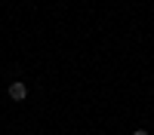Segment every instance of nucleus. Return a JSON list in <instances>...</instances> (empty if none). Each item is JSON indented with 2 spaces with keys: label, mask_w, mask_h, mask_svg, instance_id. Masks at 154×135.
I'll list each match as a JSON object with an SVG mask.
<instances>
[{
  "label": "nucleus",
  "mask_w": 154,
  "mask_h": 135,
  "mask_svg": "<svg viewBox=\"0 0 154 135\" xmlns=\"http://www.w3.org/2000/svg\"><path fill=\"white\" fill-rule=\"evenodd\" d=\"M133 135H148V132H145V129H136V132H133Z\"/></svg>",
  "instance_id": "obj_2"
},
{
  "label": "nucleus",
  "mask_w": 154,
  "mask_h": 135,
  "mask_svg": "<svg viewBox=\"0 0 154 135\" xmlns=\"http://www.w3.org/2000/svg\"><path fill=\"white\" fill-rule=\"evenodd\" d=\"M9 98H12V101H25V98H28V86H25L22 80H16V83H9Z\"/></svg>",
  "instance_id": "obj_1"
}]
</instances>
